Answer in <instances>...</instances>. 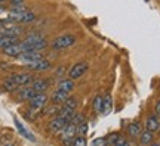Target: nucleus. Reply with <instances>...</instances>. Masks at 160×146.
I'll list each match as a JSON object with an SVG mask.
<instances>
[{"instance_id":"obj_1","label":"nucleus","mask_w":160,"mask_h":146,"mask_svg":"<svg viewBox=\"0 0 160 146\" xmlns=\"http://www.w3.org/2000/svg\"><path fill=\"white\" fill-rule=\"evenodd\" d=\"M31 75L28 73H17L9 75L8 78L3 81V89L6 92H13L17 90L18 87H22V86H27L31 83Z\"/></svg>"},{"instance_id":"obj_16","label":"nucleus","mask_w":160,"mask_h":146,"mask_svg":"<svg viewBox=\"0 0 160 146\" xmlns=\"http://www.w3.org/2000/svg\"><path fill=\"white\" fill-rule=\"evenodd\" d=\"M67 97H68V93H67V92L57 89V92H55L53 96H52V102H53L55 105H57V103H64Z\"/></svg>"},{"instance_id":"obj_17","label":"nucleus","mask_w":160,"mask_h":146,"mask_svg":"<svg viewBox=\"0 0 160 146\" xmlns=\"http://www.w3.org/2000/svg\"><path fill=\"white\" fill-rule=\"evenodd\" d=\"M48 86H49V81L48 80H37V81H34L33 83V89H34L36 93H43L46 89H48Z\"/></svg>"},{"instance_id":"obj_15","label":"nucleus","mask_w":160,"mask_h":146,"mask_svg":"<svg viewBox=\"0 0 160 146\" xmlns=\"http://www.w3.org/2000/svg\"><path fill=\"white\" fill-rule=\"evenodd\" d=\"M58 89L64 90V92H67V93L73 92V89H74V81H73V78L61 80V81H59V84H58Z\"/></svg>"},{"instance_id":"obj_14","label":"nucleus","mask_w":160,"mask_h":146,"mask_svg":"<svg viewBox=\"0 0 160 146\" xmlns=\"http://www.w3.org/2000/svg\"><path fill=\"white\" fill-rule=\"evenodd\" d=\"M74 111H76V109H73V108L64 106V105H62V108L59 109V112H58V115H59L61 118H64V120H65L67 123H70V121H71V118L74 117V114H76Z\"/></svg>"},{"instance_id":"obj_3","label":"nucleus","mask_w":160,"mask_h":146,"mask_svg":"<svg viewBox=\"0 0 160 146\" xmlns=\"http://www.w3.org/2000/svg\"><path fill=\"white\" fill-rule=\"evenodd\" d=\"M30 108H33L36 111H42L48 103V96L45 93H36L31 99H30Z\"/></svg>"},{"instance_id":"obj_31","label":"nucleus","mask_w":160,"mask_h":146,"mask_svg":"<svg viewBox=\"0 0 160 146\" xmlns=\"http://www.w3.org/2000/svg\"><path fill=\"white\" fill-rule=\"evenodd\" d=\"M3 11H5V7H3V6L0 5V13H2V12H3Z\"/></svg>"},{"instance_id":"obj_32","label":"nucleus","mask_w":160,"mask_h":146,"mask_svg":"<svg viewBox=\"0 0 160 146\" xmlns=\"http://www.w3.org/2000/svg\"><path fill=\"white\" fill-rule=\"evenodd\" d=\"M3 2H6V0H0V3H3Z\"/></svg>"},{"instance_id":"obj_2","label":"nucleus","mask_w":160,"mask_h":146,"mask_svg":"<svg viewBox=\"0 0 160 146\" xmlns=\"http://www.w3.org/2000/svg\"><path fill=\"white\" fill-rule=\"evenodd\" d=\"M76 43V37L73 34H64V35H59L53 40L52 43V47L57 49V50H61V49H67L70 46H73Z\"/></svg>"},{"instance_id":"obj_6","label":"nucleus","mask_w":160,"mask_h":146,"mask_svg":"<svg viewBox=\"0 0 160 146\" xmlns=\"http://www.w3.org/2000/svg\"><path fill=\"white\" fill-rule=\"evenodd\" d=\"M65 124L67 121L61 118L59 115H57L55 118H52L51 123H49V130H51L52 133H59V131H62V129L65 127Z\"/></svg>"},{"instance_id":"obj_12","label":"nucleus","mask_w":160,"mask_h":146,"mask_svg":"<svg viewBox=\"0 0 160 146\" xmlns=\"http://www.w3.org/2000/svg\"><path fill=\"white\" fill-rule=\"evenodd\" d=\"M111 109H113V99H111L110 95H107L105 97H102V106H101L99 112L102 114V115H108L111 112Z\"/></svg>"},{"instance_id":"obj_28","label":"nucleus","mask_w":160,"mask_h":146,"mask_svg":"<svg viewBox=\"0 0 160 146\" xmlns=\"http://www.w3.org/2000/svg\"><path fill=\"white\" fill-rule=\"evenodd\" d=\"M58 112H59V108L58 106H51L48 109V114H51V115H57Z\"/></svg>"},{"instance_id":"obj_19","label":"nucleus","mask_w":160,"mask_h":146,"mask_svg":"<svg viewBox=\"0 0 160 146\" xmlns=\"http://www.w3.org/2000/svg\"><path fill=\"white\" fill-rule=\"evenodd\" d=\"M128 133L131 137H139V134L142 133V130H141V125L138 123H132L129 127H128Z\"/></svg>"},{"instance_id":"obj_23","label":"nucleus","mask_w":160,"mask_h":146,"mask_svg":"<svg viewBox=\"0 0 160 146\" xmlns=\"http://www.w3.org/2000/svg\"><path fill=\"white\" fill-rule=\"evenodd\" d=\"M86 131H88V124L83 121V123H80L79 125H77V133H79V134H82V136H85Z\"/></svg>"},{"instance_id":"obj_8","label":"nucleus","mask_w":160,"mask_h":146,"mask_svg":"<svg viewBox=\"0 0 160 146\" xmlns=\"http://www.w3.org/2000/svg\"><path fill=\"white\" fill-rule=\"evenodd\" d=\"M27 68L31 69V71H45V69H49V68H51V64H49V61H46V59L42 58L39 61L27 64Z\"/></svg>"},{"instance_id":"obj_20","label":"nucleus","mask_w":160,"mask_h":146,"mask_svg":"<svg viewBox=\"0 0 160 146\" xmlns=\"http://www.w3.org/2000/svg\"><path fill=\"white\" fill-rule=\"evenodd\" d=\"M86 139H85V136H82V134H79L77 137H74L73 139V145L74 146H86Z\"/></svg>"},{"instance_id":"obj_13","label":"nucleus","mask_w":160,"mask_h":146,"mask_svg":"<svg viewBox=\"0 0 160 146\" xmlns=\"http://www.w3.org/2000/svg\"><path fill=\"white\" fill-rule=\"evenodd\" d=\"M34 95H36V92L33 87H24L22 86L21 92L18 93V99H19V101H30Z\"/></svg>"},{"instance_id":"obj_25","label":"nucleus","mask_w":160,"mask_h":146,"mask_svg":"<svg viewBox=\"0 0 160 146\" xmlns=\"http://www.w3.org/2000/svg\"><path fill=\"white\" fill-rule=\"evenodd\" d=\"M83 121H85L83 115H77V114H74V117L71 118V121H70V123H73V124H76V125H79V124L83 123Z\"/></svg>"},{"instance_id":"obj_21","label":"nucleus","mask_w":160,"mask_h":146,"mask_svg":"<svg viewBox=\"0 0 160 146\" xmlns=\"http://www.w3.org/2000/svg\"><path fill=\"white\" fill-rule=\"evenodd\" d=\"M62 105H64V106H68V108H73V109H76V108H77V102H76L74 97H67Z\"/></svg>"},{"instance_id":"obj_24","label":"nucleus","mask_w":160,"mask_h":146,"mask_svg":"<svg viewBox=\"0 0 160 146\" xmlns=\"http://www.w3.org/2000/svg\"><path fill=\"white\" fill-rule=\"evenodd\" d=\"M105 145H108V142H107V139H104V137L95 139V140L92 142V146H105Z\"/></svg>"},{"instance_id":"obj_22","label":"nucleus","mask_w":160,"mask_h":146,"mask_svg":"<svg viewBox=\"0 0 160 146\" xmlns=\"http://www.w3.org/2000/svg\"><path fill=\"white\" fill-rule=\"evenodd\" d=\"M101 106H102V97H101V96H97L95 101H93V109L99 112V111H101Z\"/></svg>"},{"instance_id":"obj_9","label":"nucleus","mask_w":160,"mask_h":146,"mask_svg":"<svg viewBox=\"0 0 160 146\" xmlns=\"http://www.w3.org/2000/svg\"><path fill=\"white\" fill-rule=\"evenodd\" d=\"M77 133V125L73 123H67L62 129V139H74Z\"/></svg>"},{"instance_id":"obj_26","label":"nucleus","mask_w":160,"mask_h":146,"mask_svg":"<svg viewBox=\"0 0 160 146\" xmlns=\"http://www.w3.org/2000/svg\"><path fill=\"white\" fill-rule=\"evenodd\" d=\"M126 145H129V142L126 140L125 137L119 136V137H117V140H116V145L114 146H126Z\"/></svg>"},{"instance_id":"obj_18","label":"nucleus","mask_w":160,"mask_h":146,"mask_svg":"<svg viewBox=\"0 0 160 146\" xmlns=\"http://www.w3.org/2000/svg\"><path fill=\"white\" fill-rule=\"evenodd\" d=\"M153 137H154L153 131L145 130V131H142V133L139 134V143H141V145H148V143L153 142Z\"/></svg>"},{"instance_id":"obj_7","label":"nucleus","mask_w":160,"mask_h":146,"mask_svg":"<svg viewBox=\"0 0 160 146\" xmlns=\"http://www.w3.org/2000/svg\"><path fill=\"white\" fill-rule=\"evenodd\" d=\"M18 59L21 62H24L25 65L27 64H31V62L34 61H39V59H42V55H40L37 50H33V52H24V53H21L19 56H18Z\"/></svg>"},{"instance_id":"obj_11","label":"nucleus","mask_w":160,"mask_h":146,"mask_svg":"<svg viewBox=\"0 0 160 146\" xmlns=\"http://www.w3.org/2000/svg\"><path fill=\"white\" fill-rule=\"evenodd\" d=\"M13 123H15V127H17V130L19 131V133H21V134L24 136V137H25V139H28V140H31V142H34V140H36V139H34V136L31 134V133H30L28 130H27L25 127H24L22 124H21V121H19L18 118H13Z\"/></svg>"},{"instance_id":"obj_10","label":"nucleus","mask_w":160,"mask_h":146,"mask_svg":"<svg viewBox=\"0 0 160 146\" xmlns=\"http://www.w3.org/2000/svg\"><path fill=\"white\" fill-rule=\"evenodd\" d=\"M145 127H147V130H150V131H157V130L160 129V120H159V115H151V117H148V120H147V123H145Z\"/></svg>"},{"instance_id":"obj_4","label":"nucleus","mask_w":160,"mask_h":146,"mask_svg":"<svg viewBox=\"0 0 160 146\" xmlns=\"http://www.w3.org/2000/svg\"><path fill=\"white\" fill-rule=\"evenodd\" d=\"M86 71H88V62H77L68 71V77L73 80L80 78L82 75H85Z\"/></svg>"},{"instance_id":"obj_29","label":"nucleus","mask_w":160,"mask_h":146,"mask_svg":"<svg viewBox=\"0 0 160 146\" xmlns=\"http://www.w3.org/2000/svg\"><path fill=\"white\" fill-rule=\"evenodd\" d=\"M9 2H11V5H12V6H17V5H21L24 0H9Z\"/></svg>"},{"instance_id":"obj_30","label":"nucleus","mask_w":160,"mask_h":146,"mask_svg":"<svg viewBox=\"0 0 160 146\" xmlns=\"http://www.w3.org/2000/svg\"><path fill=\"white\" fill-rule=\"evenodd\" d=\"M156 114L160 117V101L157 102V105H156Z\"/></svg>"},{"instance_id":"obj_27","label":"nucleus","mask_w":160,"mask_h":146,"mask_svg":"<svg viewBox=\"0 0 160 146\" xmlns=\"http://www.w3.org/2000/svg\"><path fill=\"white\" fill-rule=\"evenodd\" d=\"M117 137H119V134H111L107 139V142H108V145H116V140H117Z\"/></svg>"},{"instance_id":"obj_5","label":"nucleus","mask_w":160,"mask_h":146,"mask_svg":"<svg viewBox=\"0 0 160 146\" xmlns=\"http://www.w3.org/2000/svg\"><path fill=\"white\" fill-rule=\"evenodd\" d=\"M3 53L8 55V56H12V58H18L21 53H24V47L21 43H13V45H9L6 46L5 49H3Z\"/></svg>"}]
</instances>
